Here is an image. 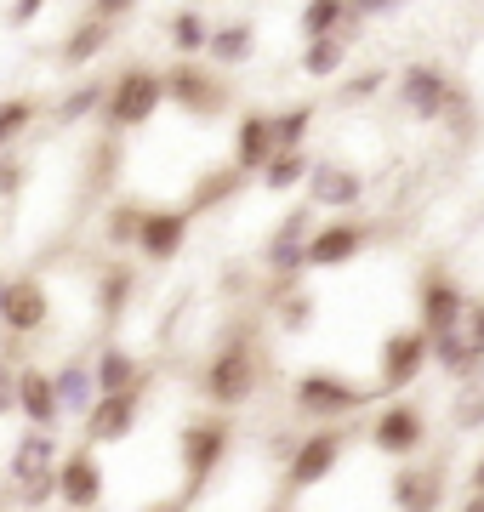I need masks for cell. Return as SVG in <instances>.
Here are the masks:
<instances>
[{"instance_id":"cell-1","label":"cell","mask_w":484,"mask_h":512,"mask_svg":"<svg viewBox=\"0 0 484 512\" xmlns=\"http://www.w3.org/2000/svg\"><path fill=\"white\" fill-rule=\"evenodd\" d=\"M262 376H268V353H262V330L251 319L223 330V342L211 348V359L194 376V393L217 410H245V404L262 393Z\"/></svg>"},{"instance_id":"cell-2","label":"cell","mask_w":484,"mask_h":512,"mask_svg":"<svg viewBox=\"0 0 484 512\" xmlns=\"http://www.w3.org/2000/svg\"><path fill=\"white\" fill-rule=\"evenodd\" d=\"M234 439H240V427H234V410H205V416H188L177 427V456H183V501H200V490L211 478L223 473V461L234 456Z\"/></svg>"},{"instance_id":"cell-3","label":"cell","mask_w":484,"mask_h":512,"mask_svg":"<svg viewBox=\"0 0 484 512\" xmlns=\"http://www.w3.org/2000/svg\"><path fill=\"white\" fill-rule=\"evenodd\" d=\"M166 109V74L154 63H126L103 92V131H143L154 114Z\"/></svg>"},{"instance_id":"cell-4","label":"cell","mask_w":484,"mask_h":512,"mask_svg":"<svg viewBox=\"0 0 484 512\" xmlns=\"http://www.w3.org/2000/svg\"><path fill=\"white\" fill-rule=\"evenodd\" d=\"M371 399H382L376 393V382H348L342 370H302L297 382H291V410H297L302 421H348L359 416Z\"/></svg>"},{"instance_id":"cell-5","label":"cell","mask_w":484,"mask_h":512,"mask_svg":"<svg viewBox=\"0 0 484 512\" xmlns=\"http://www.w3.org/2000/svg\"><path fill=\"white\" fill-rule=\"evenodd\" d=\"M57 456H63L57 427H29V433L12 444L6 478H12V490H18L23 507H46V501H57Z\"/></svg>"},{"instance_id":"cell-6","label":"cell","mask_w":484,"mask_h":512,"mask_svg":"<svg viewBox=\"0 0 484 512\" xmlns=\"http://www.w3.org/2000/svg\"><path fill=\"white\" fill-rule=\"evenodd\" d=\"M348 444H354V427H348V421H314V433H308V439H297V450H291L280 501H297L302 490L325 484V478L336 473V461H342V450H348Z\"/></svg>"},{"instance_id":"cell-7","label":"cell","mask_w":484,"mask_h":512,"mask_svg":"<svg viewBox=\"0 0 484 512\" xmlns=\"http://www.w3.org/2000/svg\"><path fill=\"white\" fill-rule=\"evenodd\" d=\"M160 74H166V103L194 114V120H217V114L234 103V80H228V69H217V63L183 57V63H171V69H160Z\"/></svg>"},{"instance_id":"cell-8","label":"cell","mask_w":484,"mask_h":512,"mask_svg":"<svg viewBox=\"0 0 484 512\" xmlns=\"http://www.w3.org/2000/svg\"><path fill=\"white\" fill-rule=\"evenodd\" d=\"M154 382H131V387H109V393H92L86 404V416H80V433L86 444H126L137 433V421H143V399H149Z\"/></svg>"},{"instance_id":"cell-9","label":"cell","mask_w":484,"mask_h":512,"mask_svg":"<svg viewBox=\"0 0 484 512\" xmlns=\"http://www.w3.org/2000/svg\"><path fill=\"white\" fill-rule=\"evenodd\" d=\"M365 439H371L376 456H388V461H405V456H422L433 439V427H428V410L416 399H393L382 404L371 416V427H365Z\"/></svg>"},{"instance_id":"cell-10","label":"cell","mask_w":484,"mask_h":512,"mask_svg":"<svg viewBox=\"0 0 484 512\" xmlns=\"http://www.w3.org/2000/svg\"><path fill=\"white\" fill-rule=\"evenodd\" d=\"M433 365V336L422 325H399L382 336V353H376V393H405L422 370Z\"/></svg>"},{"instance_id":"cell-11","label":"cell","mask_w":484,"mask_h":512,"mask_svg":"<svg viewBox=\"0 0 484 512\" xmlns=\"http://www.w3.org/2000/svg\"><path fill=\"white\" fill-rule=\"evenodd\" d=\"M188 228H194V211H183V205H143V211H137L131 251L143 256V262H154V268H166V262L183 256Z\"/></svg>"},{"instance_id":"cell-12","label":"cell","mask_w":484,"mask_h":512,"mask_svg":"<svg viewBox=\"0 0 484 512\" xmlns=\"http://www.w3.org/2000/svg\"><path fill=\"white\" fill-rule=\"evenodd\" d=\"M467 302H473V296L450 279V268H439V262H428V268H422V279H416V325L428 330V336L462 325Z\"/></svg>"},{"instance_id":"cell-13","label":"cell","mask_w":484,"mask_h":512,"mask_svg":"<svg viewBox=\"0 0 484 512\" xmlns=\"http://www.w3.org/2000/svg\"><path fill=\"white\" fill-rule=\"evenodd\" d=\"M388 501L393 507H416V512H433V507H445L450 501V467L445 461H416L405 456L399 467L388 473Z\"/></svg>"},{"instance_id":"cell-14","label":"cell","mask_w":484,"mask_h":512,"mask_svg":"<svg viewBox=\"0 0 484 512\" xmlns=\"http://www.w3.org/2000/svg\"><path fill=\"white\" fill-rule=\"evenodd\" d=\"M399 109L410 114V120H422V126H433V120H445V109H450V80L439 63H405L399 69Z\"/></svg>"},{"instance_id":"cell-15","label":"cell","mask_w":484,"mask_h":512,"mask_svg":"<svg viewBox=\"0 0 484 512\" xmlns=\"http://www.w3.org/2000/svg\"><path fill=\"white\" fill-rule=\"evenodd\" d=\"M52 325V296L35 274H18V279H0V330L12 336H40Z\"/></svg>"},{"instance_id":"cell-16","label":"cell","mask_w":484,"mask_h":512,"mask_svg":"<svg viewBox=\"0 0 484 512\" xmlns=\"http://www.w3.org/2000/svg\"><path fill=\"white\" fill-rule=\"evenodd\" d=\"M376 239V222L365 217H336V222H319L308 228V268H342V262H354L365 245Z\"/></svg>"},{"instance_id":"cell-17","label":"cell","mask_w":484,"mask_h":512,"mask_svg":"<svg viewBox=\"0 0 484 512\" xmlns=\"http://www.w3.org/2000/svg\"><path fill=\"white\" fill-rule=\"evenodd\" d=\"M302 188H308V205L314 211H359L365 205V177L348 160H314L308 177H302Z\"/></svg>"},{"instance_id":"cell-18","label":"cell","mask_w":484,"mask_h":512,"mask_svg":"<svg viewBox=\"0 0 484 512\" xmlns=\"http://www.w3.org/2000/svg\"><path fill=\"white\" fill-rule=\"evenodd\" d=\"M308 228H314V205H297L291 217L268 234V245H262V268H268V279H302L308 274Z\"/></svg>"},{"instance_id":"cell-19","label":"cell","mask_w":484,"mask_h":512,"mask_svg":"<svg viewBox=\"0 0 484 512\" xmlns=\"http://www.w3.org/2000/svg\"><path fill=\"white\" fill-rule=\"evenodd\" d=\"M57 501H63V507H97V501H103V461H97V444L80 439L75 450L57 456Z\"/></svg>"},{"instance_id":"cell-20","label":"cell","mask_w":484,"mask_h":512,"mask_svg":"<svg viewBox=\"0 0 484 512\" xmlns=\"http://www.w3.org/2000/svg\"><path fill=\"white\" fill-rule=\"evenodd\" d=\"M18 416L29 421V427H63V404H57L52 370L18 365Z\"/></svg>"},{"instance_id":"cell-21","label":"cell","mask_w":484,"mask_h":512,"mask_svg":"<svg viewBox=\"0 0 484 512\" xmlns=\"http://www.w3.org/2000/svg\"><path fill=\"white\" fill-rule=\"evenodd\" d=\"M114 35H120V23H109V18H92V12H86V18H80L75 29H69V40L57 46V63L80 74L86 63H97V57L109 52V46H114Z\"/></svg>"},{"instance_id":"cell-22","label":"cell","mask_w":484,"mask_h":512,"mask_svg":"<svg viewBox=\"0 0 484 512\" xmlns=\"http://www.w3.org/2000/svg\"><path fill=\"white\" fill-rule=\"evenodd\" d=\"M433 365L445 370V376H456V382H479L484 376V348L467 336L462 325L439 330V336H433Z\"/></svg>"},{"instance_id":"cell-23","label":"cell","mask_w":484,"mask_h":512,"mask_svg":"<svg viewBox=\"0 0 484 512\" xmlns=\"http://www.w3.org/2000/svg\"><path fill=\"white\" fill-rule=\"evenodd\" d=\"M274 154V114L262 109H245L240 126H234V165H240L245 177H257V165Z\"/></svg>"},{"instance_id":"cell-24","label":"cell","mask_w":484,"mask_h":512,"mask_svg":"<svg viewBox=\"0 0 484 512\" xmlns=\"http://www.w3.org/2000/svg\"><path fill=\"white\" fill-rule=\"evenodd\" d=\"M92 376H97V393H109V387H131V382H154V370L143 365L137 353H126L120 342H97Z\"/></svg>"},{"instance_id":"cell-25","label":"cell","mask_w":484,"mask_h":512,"mask_svg":"<svg viewBox=\"0 0 484 512\" xmlns=\"http://www.w3.org/2000/svg\"><path fill=\"white\" fill-rule=\"evenodd\" d=\"M251 52H257V23L240 18V23H223V29H211V40H205V57L217 63V69H240V63H251Z\"/></svg>"},{"instance_id":"cell-26","label":"cell","mask_w":484,"mask_h":512,"mask_svg":"<svg viewBox=\"0 0 484 512\" xmlns=\"http://www.w3.org/2000/svg\"><path fill=\"white\" fill-rule=\"evenodd\" d=\"M52 387H57V404H63V416H86V404L97 393V376H92V353H80L69 365L52 370Z\"/></svg>"},{"instance_id":"cell-27","label":"cell","mask_w":484,"mask_h":512,"mask_svg":"<svg viewBox=\"0 0 484 512\" xmlns=\"http://www.w3.org/2000/svg\"><path fill=\"white\" fill-rule=\"evenodd\" d=\"M308 165H314L308 143H297V148H274V154H268V160L257 165V183L268 188V194H291V188H302Z\"/></svg>"},{"instance_id":"cell-28","label":"cell","mask_w":484,"mask_h":512,"mask_svg":"<svg viewBox=\"0 0 484 512\" xmlns=\"http://www.w3.org/2000/svg\"><path fill=\"white\" fill-rule=\"evenodd\" d=\"M131 291H137V274H131V262H114L97 274V313H103V325H120V313L131 308Z\"/></svg>"},{"instance_id":"cell-29","label":"cell","mask_w":484,"mask_h":512,"mask_svg":"<svg viewBox=\"0 0 484 512\" xmlns=\"http://www.w3.org/2000/svg\"><path fill=\"white\" fill-rule=\"evenodd\" d=\"M342 57H348V40L314 35L308 52H302V74H308V80H336V74H342Z\"/></svg>"},{"instance_id":"cell-30","label":"cell","mask_w":484,"mask_h":512,"mask_svg":"<svg viewBox=\"0 0 484 512\" xmlns=\"http://www.w3.org/2000/svg\"><path fill=\"white\" fill-rule=\"evenodd\" d=\"M166 40L177 46L183 57L205 52V40H211V23H205V12H194V6H183V12H171L166 18Z\"/></svg>"},{"instance_id":"cell-31","label":"cell","mask_w":484,"mask_h":512,"mask_svg":"<svg viewBox=\"0 0 484 512\" xmlns=\"http://www.w3.org/2000/svg\"><path fill=\"white\" fill-rule=\"evenodd\" d=\"M103 92H109V80H103V74H86V80H80L75 92L63 97V103H57V126H75V120L97 114V109H103Z\"/></svg>"},{"instance_id":"cell-32","label":"cell","mask_w":484,"mask_h":512,"mask_svg":"<svg viewBox=\"0 0 484 512\" xmlns=\"http://www.w3.org/2000/svg\"><path fill=\"white\" fill-rule=\"evenodd\" d=\"M240 188H245V171H240V165H223V171H217V177H205V183L194 188V200H188V211H194V217H200V211H211V205L234 200V194H240Z\"/></svg>"},{"instance_id":"cell-33","label":"cell","mask_w":484,"mask_h":512,"mask_svg":"<svg viewBox=\"0 0 484 512\" xmlns=\"http://www.w3.org/2000/svg\"><path fill=\"white\" fill-rule=\"evenodd\" d=\"M35 120H40V103H35V97H6V103H0V154L18 143L23 131L35 126Z\"/></svg>"},{"instance_id":"cell-34","label":"cell","mask_w":484,"mask_h":512,"mask_svg":"<svg viewBox=\"0 0 484 512\" xmlns=\"http://www.w3.org/2000/svg\"><path fill=\"white\" fill-rule=\"evenodd\" d=\"M308 131H314V103H291V109L274 114V148L308 143Z\"/></svg>"},{"instance_id":"cell-35","label":"cell","mask_w":484,"mask_h":512,"mask_svg":"<svg viewBox=\"0 0 484 512\" xmlns=\"http://www.w3.org/2000/svg\"><path fill=\"white\" fill-rule=\"evenodd\" d=\"M342 6H348V0H302V18H297L302 40L336 35V23H342Z\"/></svg>"},{"instance_id":"cell-36","label":"cell","mask_w":484,"mask_h":512,"mask_svg":"<svg viewBox=\"0 0 484 512\" xmlns=\"http://www.w3.org/2000/svg\"><path fill=\"white\" fill-rule=\"evenodd\" d=\"M137 211H143V200H120L103 217V239L109 245H120V251H131V234H137Z\"/></svg>"},{"instance_id":"cell-37","label":"cell","mask_w":484,"mask_h":512,"mask_svg":"<svg viewBox=\"0 0 484 512\" xmlns=\"http://www.w3.org/2000/svg\"><path fill=\"white\" fill-rule=\"evenodd\" d=\"M6 416H18V365L0 353V421Z\"/></svg>"},{"instance_id":"cell-38","label":"cell","mask_w":484,"mask_h":512,"mask_svg":"<svg viewBox=\"0 0 484 512\" xmlns=\"http://www.w3.org/2000/svg\"><path fill=\"white\" fill-rule=\"evenodd\" d=\"M382 86H388V69H365V74H354V80H348L342 92H348V97L359 103V97H376Z\"/></svg>"},{"instance_id":"cell-39","label":"cell","mask_w":484,"mask_h":512,"mask_svg":"<svg viewBox=\"0 0 484 512\" xmlns=\"http://www.w3.org/2000/svg\"><path fill=\"white\" fill-rule=\"evenodd\" d=\"M86 12L92 18H109V23H126L137 12V0H86Z\"/></svg>"},{"instance_id":"cell-40","label":"cell","mask_w":484,"mask_h":512,"mask_svg":"<svg viewBox=\"0 0 484 512\" xmlns=\"http://www.w3.org/2000/svg\"><path fill=\"white\" fill-rule=\"evenodd\" d=\"M40 6H46V0H12V29H29V23L40 18Z\"/></svg>"},{"instance_id":"cell-41","label":"cell","mask_w":484,"mask_h":512,"mask_svg":"<svg viewBox=\"0 0 484 512\" xmlns=\"http://www.w3.org/2000/svg\"><path fill=\"white\" fill-rule=\"evenodd\" d=\"M462 330L473 336V342H479V348H484V302H467V319H462Z\"/></svg>"},{"instance_id":"cell-42","label":"cell","mask_w":484,"mask_h":512,"mask_svg":"<svg viewBox=\"0 0 484 512\" xmlns=\"http://www.w3.org/2000/svg\"><path fill=\"white\" fill-rule=\"evenodd\" d=\"M0 188H6V194H18L23 188V165L18 160H0Z\"/></svg>"},{"instance_id":"cell-43","label":"cell","mask_w":484,"mask_h":512,"mask_svg":"<svg viewBox=\"0 0 484 512\" xmlns=\"http://www.w3.org/2000/svg\"><path fill=\"white\" fill-rule=\"evenodd\" d=\"M467 490H484V456L473 461V473H467Z\"/></svg>"}]
</instances>
